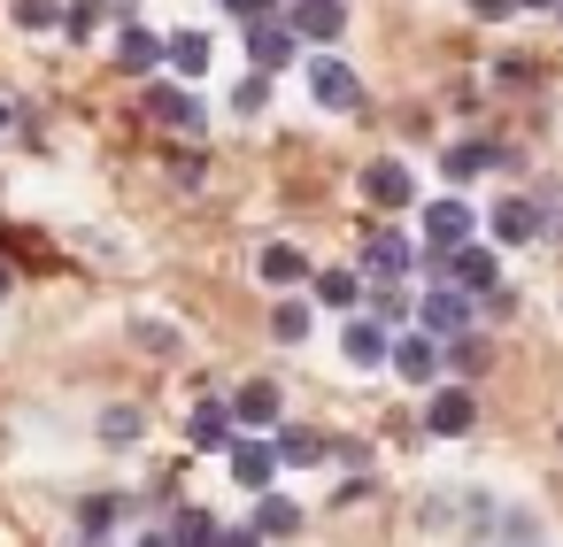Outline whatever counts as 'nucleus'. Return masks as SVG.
Returning a JSON list of instances; mask_svg holds the SVG:
<instances>
[{
  "instance_id": "1",
  "label": "nucleus",
  "mask_w": 563,
  "mask_h": 547,
  "mask_svg": "<svg viewBox=\"0 0 563 547\" xmlns=\"http://www.w3.org/2000/svg\"><path fill=\"white\" fill-rule=\"evenodd\" d=\"M471 324H478V301H471V293H455V286H432V293H424V309H417V332H424L432 347L471 339Z\"/></svg>"
},
{
  "instance_id": "2",
  "label": "nucleus",
  "mask_w": 563,
  "mask_h": 547,
  "mask_svg": "<svg viewBox=\"0 0 563 547\" xmlns=\"http://www.w3.org/2000/svg\"><path fill=\"white\" fill-rule=\"evenodd\" d=\"M309 101L332 109V116H347V109H363V78L340 55H309Z\"/></svg>"
},
{
  "instance_id": "3",
  "label": "nucleus",
  "mask_w": 563,
  "mask_h": 547,
  "mask_svg": "<svg viewBox=\"0 0 563 547\" xmlns=\"http://www.w3.org/2000/svg\"><path fill=\"white\" fill-rule=\"evenodd\" d=\"M471 424H478L471 386H432V393H424V432H432V439H463Z\"/></svg>"
},
{
  "instance_id": "4",
  "label": "nucleus",
  "mask_w": 563,
  "mask_h": 547,
  "mask_svg": "<svg viewBox=\"0 0 563 547\" xmlns=\"http://www.w3.org/2000/svg\"><path fill=\"white\" fill-rule=\"evenodd\" d=\"M471 232H478V216H471L463 201H448V193L424 201V239H432L424 255H455V247H471Z\"/></svg>"
},
{
  "instance_id": "5",
  "label": "nucleus",
  "mask_w": 563,
  "mask_h": 547,
  "mask_svg": "<svg viewBox=\"0 0 563 547\" xmlns=\"http://www.w3.org/2000/svg\"><path fill=\"white\" fill-rule=\"evenodd\" d=\"M486 232H494V247H532L548 232V216H540V201H494L486 209Z\"/></svg>"
},
{
  "instance_id": "6",
  "label": "nucleus",
  "mask_w": 563,
  "mask_h": 547,
  "mask_svg": "<svg viewBox=\"0 0 563 547\" xmlns=\"http://www.w3.org/2000/svg\"><path fill=\"white\" fill-rule=\"evenodd\" d=\"M224 462H232V478H240L255 501H263V493H271V478H278V447H271V439H232V447H224Z\"/></svg>"
},
{
  "instance_id": "7",
  "label": "nucleus",
  "mask_w": 563,
  "mask_h": 547,
  "mask_svg": "<svg viewBox=\"0 0 563 547\" xmlns=\"http://www.w3.org/2000/svg\"><path fill=\"white\" fill-rule=\"evenodd\" d=\"M286 32H294V40H317V47H332V40L347 32V9H340V0H294V9H286Z\"/></svg>"
},
{
  "instance_id": "8",
  "label": "nucleus",
  "mask_w": 563,
  "mask_h": 547,
  "mask_svg": "<svg viewBox=\"0 0 563 547\" xmlns=\"http://www.w3.org/2000/svg\"><path fill=\"white\" fill-rule=\"evenodd\" d=\"M240 32H247V63H255V78H271V70H286V63H294V32H286L278 16L240 24Z\"/></svg>"
},
{
  "instance_id": "9",
  "label": "nucleus",
  "mask_w": 563,
  "mask_h": 547,
  "mask_svg": "<svg viewBox=\"0 0 563 547\" xmlns=\"http://www.w3.org/2000/svg\"><path fill=\"white\" fill-rule=\"evenodd\" d=\"M363 201H371V209H409V201H417L409 163H394V155H386V163H371V170H363Z\"/></svg>"
},
{
  "instance_id": "10",
  "label": "nucleus",
  "mask_w": 563,
  "mask_h": 547,
  "mask_svg": "<svg viewBox=\"0 0 563 547\" xmlns=\"http://www.w3.org/2000/svg\"><path fill=\"white\" fill-rule=\"evenodd\" d=\"M363 270H371L378 286H394V278L417 270V247H409L401 232H371V239H363Z\"/></svg>"
},
{
  "instance_id": "11",
  "label": "nucleus",
  "mask_w": 563,
  "mask_h": 547,
  "mask_svg": "<svg viewBox=\"0 0 563 547\" xmlns=\"http://www.w3.org/2000/svg\"><path fill=\"white\" fill-rule=\"evenodd\" d=\"M448 286H455V293H471V301H486V293L501 286V278H494V247H478V239H471V247H455V255H448Z\"/></svg>"
},
{
  "instance_id": "12",
  "label": "nucleus",
  "mask_w": 563,
  "mask_h": 547,
  "mask_svg": "<svg viewBox=\"0 0 563 547\" xmlns=\"http://www.w3.org/2000/svg\"><path fill=\"white\" fill-rule=\"evenodd\" d=\"M394 370H401L409 386H424V393H432V386H440V370H448V347H432L424 332H409V339H394Z\"/></svg>"
},
{
  "instance_id": "13",
  "label": "nucleus",
  "mask_w": 563,
  "mask_h": 547,
  "mask_svg": "<svg viewBox=\"0 0 563 547\" xmlns=\"http://www.w3.org/2000/svg\"><path fill=\"white\" fill-rule=\"evenodd\" d=\"M147 116L170 124V132H201V124H209V109H201L186 86H147Z\"/></svg>"
},
{
  "instance_id": "14",
  "label": "nucleus",
  "mask_w": 563,
  "mask_h": 547,
  "mask_svg": "<svg viewBox=\"0 0 563 547\" xmlns=\"http://www.w3.org/2000/svg\"><path fill=\"white\" fill-rule=\"evenodd\" d=\"M340 355H347L355 370H378V362H394V339H386V324H371V316H347V332H340Z\"/></svg>"
},
{
  "instance_id": "15",
  "label": "nucleus",
  "mask_w": 563,
  "mask_h": 547,
  "mask_svg": "<svg viewBox=\"0 0 563 547\" xmlns=\"http://www.w3.org/2000/svg\"><path fill=\"white\" fill-rule=\"evenodd\" d=\"M186 439L201 447V455H224L240 432H232V401H194V416H186Z\"/></svg>"
},
{
  "instance_id": "16",
  "label": "nucleus",
  "mask_w": 563,
  "mask_h": 547,
  "mask_svg": "<svg viewBox=\"0 0 563 547\" xmlns=\"http://www.w3.org/2000/svg\"><path fill=\"white\" fill-rule=\"evenodd\" d=\"M232 424H247V439L271 432V424H278V386H271V378H247V386L232 393Z\"/></svg>"
},
{
  "instance_id": "17",
  "label": "nucleus",
  "mask_w": 563,
  "mask_h": 547,
  "mask_svg": "<svg viewBox=\"0 0 563 547\" xmlns=\"http://www.w3.org/2000/svg\"><path fill=\"white\" fill-rule=\"evenodd\" d=\"M109 55H117V70H124V78H147V70L163 63V40L132 24V32H117V47H109Z\"/></svg>"
},
{
  "instance_id": "18",
  "label": "nucleus",
  "mask_w": 563,
  "mask_h": 547,
  "mask_svg": "<svg viewBox=\"0 0 563 547\" xmlns=\"http://www.w3.org/2000/svg\"><path fill=\"white\" fill-rule=\"evenodd\" d=\"M163 63H170L178 78H201V70L217 63V47H209V32H170V40H163Z\"/></svg>"
},
{
  "instance_id": "19",
  "label": "nucleus",
  "mask_w": 563,
  "mask_h": 547,
  "mask_svg": "<svg viewBox=\"0 0 563 547\" xmlns=\"http://www.w3.org/2000/svg\"><path fill=\"white\" fill-rule=\"evenodd\" d=\"M255 270H263V286H301V278H309V255H301L294 239H271V247L255 255Z\"/></svg>"
},
{
  "instance_id": "20",
  "label": "nucleus",
  "mask_w": 563,
  "mask_h": 547,
  "mask_svg": "<svg viewBox=\"0 0 563 547\" xmlns=\"http://www.w3.org/2000/svg\"><path fill=\"white\" fill-rule=\"evenodd\" d=\"M247 532H255V539H286V532H301V509H294L286 493H263L255 516H247Z\"/></svg>"
},
{
  "instance_id": "21",
  "label": "nucleus",
  "mask_w": 563,
  "mask_h": 547,
  "mask_svg": "<svg viewBox=\"0 0 563 547\" xmlns=\"http://www.w3.org/2000/svg\"><path fill=\"white\" fill-rule=\"evenodd\" d=\"M317 301H324V309H355V301H363V278H355V270H317Z\"/></svg>"
},
{
  "instance_id": "22",
  "label": "nucleus",
  "mask_w": 563,
  "mask_h": 547,
  "mask_svg": "<svg viewBox=\"0 0 563 547\" xmlns=\"http://www.w3.org/2000/svg\"><path fill=\"white\" fill-rule=\"evenodd\" d=\"M309 324H317V301H278L271 309V332L294 347V339H309Z\"/></svg>"
},
{
  "instance_id": "23",
  "label": "nucleus",
  "mask_w": 563,
  "mask_h": 547,
  "mask_svg": "<svg viewBox=\"0 0 563 547\" xmlns=\"http://www.w3.org/2000/svg\"><path fill=\"white\" fill-rule=\"evenodd\" d=\"M140 432H147V416H140L132 401H124V409H101V447H132Z\"/></svg>"
},
{
  "instance_id": "24",
  "label": "nucleus",
  "mask_w": 563,
  "mask_h": 547,
  "mask_svg": "<svg viewBox=\"0 0 563 547\" xmlns=\"http://www.w3.org/2000/svg\"><path fill=\"white\" fill-rule=\"evenodd\" d=\"M209 539H217V516L209 509H178L170 516V547H209Z\"/></svg>"
},
{
  "instance_id": "25",
  "label": "nucleus",
  "mask_w": 563,
  "mask_h": 547,
  "mask_svg": "<svg viewBox=\"0 0 563 547\" xmlns=\"http://www.w3.org/2000/svg\"><path fill=\"white\" fill-rule=\"evenodd\" d=\"M271 447H278V462H324V439H317V432H301V424H286Z\"/></svg>"
},
{
  "instance_id": "26",
  "label": "nucleus",
  "mask_w": 563,
  "mask_h": 547,
  "mask_svg": "<svg viewBox=\"0 0 563 547\" xmlns=\"http://www.w3.org/2000/svg\"><path fill=\"white\" fill-rule=\"evenodd\" d=\"M486 362H494V355H486V339H478V332L448 347V370H455V378H486Z\"/></svg>"
},
{
  "instance_id": "27",
  "label": "nucleus",
  "mask_w": 563,
  "mask_h": 547,
  "mask_svg": "<svg viewBox=\"0 0 563 547\" xmlns=\"http://www.w3.org/2000/svg\"><path fill=\"white\" fill-rule=\"evenodd\" d=\"M232 109H240V116H263V109H271V78H255V70H247V78L232 86Z\"/></svg>"
},
{
  "instance_id": "28",
  "label": "nucleus",
  "mask_w": 563,
  "mask_h": 547,
  "mask_svg": "<svg viewBox=\"0 0 563 547\" xmlns=\"http://www.w3.org/2000/svg\"><path fill=\"white\" fill-rule=\"evenodd\" d=\"M16 24L24 32H55L63 24V0H16Z\"/></svg>"
},
{
  "instance_id": "29",
  "label": "nucleus",
  "mask_w": 563,
  "mask_h": 547,
  "mask_svg": "<svg viewBox=\"0 0 563 547\" xmlns=\"http://www.w3.org/2000/svg\"><path fill=\"white\" fill-rule=\"evenodd\" d=\"M486 163H494V147H448V163H440V170H448V178H478Z\"/></svg>"
},
{
  "instance_id": "30",
  "label": "nucleus",
  "mask_w": 563,
  "mask_h": 547,
  "mask_svg": "<svg viewBox=\"0 0 563 547\" xmlns=\"http://www.w3.org/2000/svg\"><path fill=\"white\" fill-rule=\"evenodd\" d=\"M401 316H409V301H401L394 286H378V293H371V324H401Z\"/></svg>"
},
{
  "instance_id": "31",
  "label": "nucleus",
  "mask_w": 563,
  "mask_h": 547,
  "mask_svg": "<svg viewBox=\"0 0 563 547\" xmlns=\"http://www.w3.org/2000/svg\"><path fill=\"white\" fill-rule=\"evenodd\" d=\"M78 516H86V532H93V539H101V532H109V524H117V501H109V493H93V501H86V509H78Z\"/></svg>"
},
{
  "instance_id": "32",
  "label": "nucleus",
  "mask_w": 563,
  "mask_h": 547,
  "mask_svg": "<svg viewBox=\"0 0 563 547\" xmlns=\"http://www.w3.org/2000/svg\"><path fill=\"white\" fill-rule=\"evenodd\" d=\"M63 24H70V40H93V24H101V9H86V0H78V9H63Z\"/></svg>"
},
{
  "instance_id": "33",
  "label": "nucleus",
  "mask_w": 563,
  "mask_h": 547,
  "mask_svg": "<svg viewBox=\"0 0 563 547\" xmlns=\"http://www.w3.org/2000/svg\"><path fill=\"white\" fill-rule=\"evenodd\" d=\"M478 316H494V324H501V316H517V293H509V286H494V293L478 301Z\"/></svg>"
},
{
  "instance_id": "34",
  "label": "nucleus",
  "mask_w": 563,
  "mask_h": 547,
  "mask_svg": "<svg viewBox=\"0 0 563 547\" xmlns=\"http://www.w3.org/2000/svg\"><path fill=\"white\" fill-rule=\"evenodd\" d=\"M209 547H263V539H255L247 524H217V539H209Z\"/></svg>"
},
{
  "instance_id": "35",
  "label": "nucleus",
  "mask_w": 563,
  "mask_h": 547,
  "mask_svg": "<svg viewBox=\"0 0 563 547\" xmlns=\"http://www.w3.org/2000/svg\"><path fill=\"white\" fill-rule=\"evenodd\" d=\"M471 16L478 24H501V16H517V0H471Z\"/></svg>"
},
{
  "instance_id": "36",
  "label": "nucleus",
  "mask_w": 563,
  "mask_h": 547,
  "mask_svg": "<svg viewBox=\"0 0 563 547\" xmlns=\"http://www.w3.org/2000/svg\"><path fill=\"white\" fill-rule=\"evenodd\" d=\"M140 547H170V532H147V539H140Z\"/></svg>"
},
{
  "instance_id": "37",
  "label": "nucleus",
  "mask_w": 563,
  "mask_h": 547,
  "mask_svg": "<svg viewBox=\"0 0 563 547\" xmlns=\"http://www.w3.org/2000/svg\"><path fill=\"white\" fill-rule=\"evenodd\" d=\"M517 9H563V0H517Z\"/></svg>"
},
{
  "instance_id": "38",
  "label": "nucleus",
  "mask_w": 563,
  "mask_h": 547,
  "mask_svg": "<svg viewBox=\"0 0 563 547\" xmlns=\"http://www.w3.org/2000/svg\"><path fill=\"white\" fill-rule=\"evenodd\" d=\"M0 301H9V263H0Z\"/></svg>"
},
{
  "instance_id": "39",
  "label": "nucleus",
  "mask_w": 563,
  "mask_h": 547,
  "mask_svg": "<svg viewBox=\"0 0 563 547\" xmlns=\"http://www.w3.org/2000/svg\"><path fill=\"white\" fill-rule=\"evenodd\" d=\"M0 124H9V101H0Z\"/></svg>"
},
{
  "instance_id": "40",
  "label": "nucleus",
  "mask_w": 563,
  "mask_h": 547,
  "mask_svg": "<svg viewBox=\"0 0 563 547\" xmlns=\"http://www.w3.org/2000/svg\"><path fill=\"white\" fill-rule=\"evenodd\" d=\"M555 24H563V9H555Z\"/></svg>"
},
{
  "instance_id": "41",
  "label": "nucleus",
  "mask_w": 563,
  "mask_h": 547,
  "mask_svg": "<svg viewBox=\"0 0 563 547\" xmlns=\"http://www.w3.org/2000/svg\"><path fill=\"white\" fill-rule=\"evenodd\" d=\"M224 9H232V0H224Z\"/></svg>"
}]
</instances>
